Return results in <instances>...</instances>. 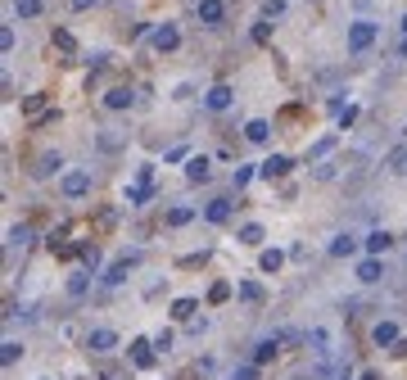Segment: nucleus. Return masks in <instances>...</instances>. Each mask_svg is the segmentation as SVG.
I'll list each match as a JSON object with an SVG mask.
<instances>
[{
  "label": "nucleus",
  "mask_w": 407,
  "mask_h": 380,
  "mask_svg": "<svg viewBox=\"0 0 407 380\" xmlns=\"http://www.w3.org/2000/svg\"><path fill=\"white\" fill-rule=\"evenodd\" d=\"M380 276H385V262H380V258H362V262H358V281H362V285H375Z\"/></svg>",
  "instance_id": "obj_15"
},
{
  "label": "nucleus",
  "mask_w": 407,
  "mask_h": 380,
  "mask_svg": "<svg viewBox=\"0 0 407 380\" xmlns=\"http://www.w3.org/2000/svg\"><path fill=\"white\" fill-rule=\"evenodd\" d=\"M10 249H19V245H28V240H32V227H28V222H19V227H10Z\"/></svg>",
  "instance_id": "obj_30"
},
{
  "label": "nucleus",
  "mask_w": 407,
  "mask_h": 380,
  "mask_svg": "<svg viewBox=\"0 0 407 380\" xmlns=\"http://www.w3.org/2000/svg\"><path fill=\"white\" fill-rule=\"evenodd\" d=\"M398 59H407V36H403V41H398Z\"/></svg>",
  "instance_id": "obj_47"
},
{
  "label": "nucleus",
  "mask_w": 407,
  "mask_h": 380,
  "mask_svg": "<svg viewBox=\"0 0 407 380\" xmlns=\"http://www.w3.org/2000/svg\"><path fill=\"white\" fill-rule=\"evenodd\" d=\"M231 104H236V91L226 87V82H217V87H208V96H204V109H213V113H226Z\"/></svg>",
  "instance_id": "obj_4"
},
{
  "label": "nucleus",
  "mask_w": 407,
  "mask_h": 380,
  "mask_svg": "<svg viewBox=\"0 0 407 380\" xmlns=\"http://www.w3.org/2000/svg\"><path fill=\"white\" fill-rule=\"evenodd\" d=\"M150 45L159 54H172L177 45H182V27H177V23H159V27L150 32Z\"/></svg>",
  "instance_id": "obj_3"
},
{
  "label": "nucleus",
  "mask_w": 407,
  "mask_h": 380,
  "mask_svg": "<svg viewBox=\"0 0 407 380\" xmlns=\"http://www.w3.org/2000/svg\"><path fill=\"white\" fill-rule=\"evenodd\" d=\"M59 190H64V199H82V195H91V172H86V168H68L64 181H59Z\"/></svg>",
  "instance_id": "obj_2"
},
{
  "label": "nucleus",
  "mask_w": 407,
  "mask_h": 380,
  "mask_svg": "<svg viewBox=\"0 0 407 380\" xmlns=\"http://www.w3.org/2000/svg\"><path fill=\"white\" fill-rule=\"evenodd\" d=\"M308 344H312L317 358H326V353H331V331H326V326H312V331H308Z\"/></svg>",
  "instance_id": "obj_19"
},
{
  "label": "nucleus",
  "mask_w": 407,
  "mask_h": 380,
  "mask_svg": "<svg viewBox=\"0 0 407 380\" xmlns=\"http://www.w3.org/2000/svg\"><path fill=\"white\" fill-rule=\"evenodd\" d=\"M136 104V91L131 87H109L104 91V109H113V113H122V109Z\"/></svg>",
  "instance_id": "obj_9"
},
{
  "label": "nucleus",
  "mask_w": 407,
  "mask_h": 380,
  "mask_svg": "<svg viewBox=\"0 0 407 380\" xmlns=\"http://www.w3.org/2000/svg\"><path fill=\"white\" fill-rule=\"evenodd\" d=\"M349 254H358V236L353 231H340V236L331 240V258H349Z\"/></svg>",
  "instance_id": "obj_16"
},
{
  "label": "nucleus",
  "mask_w": 407,
  "mask_h": 380,
  "mask_svg": "<svg viewBox=\"0 0 407 380\" xmlns=\"http://www.w3.org/2000/svg\"><path fill=\"white\" fill-rule=\"evenodd\" d=\"M136 262H140V254H127V258H118L113 267L104 271V285H122V281H127V271L136 267Z\"/></svg>",
  "instance_id": "obj_12"
},
{
  "label": "nucleus",
  "mask_w": 407,
  "mask_h": 380,
  "mask_svg": "<svg viewBox=\"0 0 407 380\" xmlns=\"http://www.w3.org/2000/svg\"><path fill=\"white\" fill-rule=\"evenodd\" d=\"M163 159H168V163H182V159H186V145H172V150L163 154Z\"/></svg>",
  "instance_id": "obj_45"
},
{
  "label": "nucleus",
  "mask_w": 407,
  "mask_h": 380,
  "mask_svg": "<svg viewBox=\"0 0 407 380\" xmlns=\"http://www.w3.org/2000/svg\"><path fill=\"white\" fill-rule=\"evenodd\" d=\"M19 358H23V344H19V339H5V344H0V362H5V367H14Z\"/></svg>",
  "instance_id": "obj_29"
},
{
  "label": "nucleus",
  "mask_w": 407,
  "mask_h": 380,
  "mask_svg": "<svg viewBox=\"0 0 407 380\" xmlns=\"http://www.w3.org/2000/svg\"><path fill=\"white\" fill-rule=\"evenodd\" d=\"M86 348H91V353H113V348H118V331H109V326L91 331V335H86Z\"/></svg>",
  "instance_id": "obj_6"
},
{
  "label": "nucleus",
  "mask_w": 407,
  "mask_h": 380,
  "mask_svg": "<svg viewBox=\"0 0 407 380\" xmlns=\"http://www.w3.org/2000/svg\"><path fill=\"white\" fill-rule=\"evenodd\" d=\"M353 122H358V104H344V109H340V131L353 127Z\"/></svg>",
  "instance_id": "obj_41"
},
{
  "label": "nucleus",
  "mask_w": 407,
  "mask_h": 380,
  "mask_svg": "<svg viewBox=\"0 0 407 380\" xmlns=\"http://www.w3.org/2000/svg\"><path fill=\"white\" fill-rule=\"evenodd\" d=\"M86 290H91V271H82V276H73V281H68V294H73V299H82Z\"/></svg>",
  "instance_id": "obj_34"
},
{
  "label": "nucleus",
  "mask_w": 407,
  "mask_h": 380,
  "mask_svg": "<svg viewBox=\"0 0 407 380\" xmlns=\"http://www.w3.org/2000/svg\"><path fill=\"white\" fill-rule=\"evenodd\" d=\"M127 353H131V362H136L140 371H150L154 362H159V348H154V339H131Z\"/></svg>",
  "instance_id": "obj_5"
},
{
  "label": "nucleus",
  "mask_w": 407,
  "mask_h": 380,
  "mask_svg": "<svg viewBox=\"0 0 407 380\" xmlns=\"http://www.w3.org/2000/svg\"><path fill=\"white\" fill-rule=\"evenodd\" d=\"M59 168H64V159H59V154H41V159H36V168H32V177H50V172H59Z\"/></svg>",
  "instance_id": "obj_22"
},
{
  "label": "nucleus",
  "mask_w": 407,
  "mask_h": 380,
  "mask_svg": "<svg viewBox=\"0 0 407 380\" xmlns=\"http://www.w3.org/2000/svg\"><path fill=\"white\" fill-rule=\"evenodd\" d=\"M236 294L245 299V304H263V285H258V281H240Z\"/></svg>",
  "instance_id": "obj_27"
},
{
  "label": "nucleus",
  "mask_w": 407,
  "mask_h": 380,
  "mask_svg": "<svg viewBox=\"0 0 407 380\" xmlns=\"http://www.w3.org/2000/svg\"><path fill=\"white\" fill-rule=\"evenodd\" d=\"M289 168H294V163H289L285 154H267V159L258 163V177H267V181H272V177H285Z\"/></svg>",
  "instance_id": "obj_10"
},
{
  "label": "nucleus",
  "mask_w": 407,
  "mask_h": 380,
  "mask_svg": "<svg viewBox=\"0 0 407 380\" xmlns=\"http://www.w3.org/2000/svg\"><path fill=\"white\" fill-rule=\"evenodd\" d=\"M45 104H50L45 96H28V100H23V113H28V118H41V113H45Z\"/></svg>",
  "instance_id": "obj_32"
},
{
  "label": "nucleus",
  "mask_w": 407,
  "mask_h": 380,
  "mask_svg": "<svg viewBox=\"0 0 407 380\" xmlns=\"http://www.w3.org/2000/svg\"><path fill=\"white\" fill-rule=\"evenodd\" d=\"M54 45H59V50H64V54H73V50H77L73 32H64V27H59V32H54Z\"/></svg>",
  "instance_id": "obj_39"
},
{
  "label": "nucleus",
  "mask_w": 407,
  "mask_h": 380,
  "mask_svg": "<svg viewBox=\"0 0 407 380\" xmlns=\"http://www.w3.org/2000/svg\"><path fill=\"white\" fill-rule=\"evenodd\" d=\"M204 222H213V227H226V222H231V199H226V195L208 199V204H204Z\"/></svg>",
  "instance_id": "obj_8"
},
{
  "label": "nucleus",
  "mask_w": 407,
  "mask_h": 380,
  "mask_svg": "<svg viewBox=\"0 0 407 380\" xmlns=\"http://www.w3.org/2000/svg\"><path fill=\"white\" fill-rule=\"evenodd\" d=\"M335 145H340V136H322V141H317V145H312V150H308V163H317V159H326V154H331V150H335Z\"/></svg>",
  "instance_id": "obj_28"
},
{
  "label": "nucleus",
  "mask_w": 407,
  "mask_h": 380,
  "mask_svg": "<svg viewBox=\"0 0 407 380\" xmlns=\"http://www.w3.org/2000/svg\"><path fill=\"white\" fill-rule=\"evenodd\" d=\"M249 41H254V45H267V41H272V23H267V19H263V23H254Z\"/></svg>",
  "instance_id": "obj_33"
},
{
  "label": "nucleus",
  "mask_w": 407,
  "mask_h": 380,
  "mask_svg": "<svg viewBox=\"0 0 407 380\" xmlns=\"http://www.w3.org/2000/svg\"><path fill=\"white\" fill-rule=\"evenodd\" d=\"M254 172H258V168H249V163H245V168H236V172H231V186H236V190H245V186L254 181Z\"/></svg>",
  "instance_id": "obj_35"
},
{
  "label": "nucleus",
  "mask_w": 407,
  "mask_h": 380,
  "mask_svg": "<svg viewBox=\"0 0 407 380\" xmlns=\"http://www.w3.org/2000/svg\"><path fill=\"white\" fill-rule=\"evenodd\" d=\"M385 168H389L394 177H407V145H394V150H389Z\"/></svg>",
  "instance_id": "obj_21"
},
{
  "label": "nucleus",
  "mask_w": 407,
  "mask_h": 380,
  "mask_svg": "<svg viewBox=\"0 0 407 380\" xmlns=\"http://www.w3.org/2000/svg\"><path fill=\"white\" fill-rule=\"evenodd\" d=\"M77 254H82V267H86V271H96V267H100V249H96V245H82Z\"/></svg>",
  "instance_id": "obj_36"
},
{
  "label": "nucleus",
  "mask_w": 407,
  "mask_h": 380,
  "mask_svg": "<svg viewBox=\"0 0 407 380\" xmlns=\"http://www.w3.org/2000/svg\"><path fill=\"white\" fill-rule=\"evenodd\" d=\"M245 141L267 145V141H272V122H267V118H249V122H245Z\"/></svg>",
  "instance_id": "obj_14"
},
{
  "label": "nucleus",
  "mask_w": 407,
  "mask_h": 380,
  "mask_svg": "<svg viewBox=\"0 0 407 380\" xmlns=\"http://www.w3.org/2000/svg\"><path fill=\"white\" fill-rule=\"evenodd\" d=\"M150 195H154V186H140V181H131V186H127V195H122V199H127L131 208H140V204H145Z\"/></svg>",
  "instance_id": "obj_24"
},
{
  "label": "nucleus",
  "mask_w": 407,
  "mask_h": 380,
  "mask_svg": "<svg viewBox=\"0 0 407 380\" xmlns=\"http://www.w3.org/2000/svg\"><path fill=\"white\" fill-rule=\"evenodd\" d=\"M195 299H177V304H172V317H177V322H195Z\"/></svg>",
  "instance_id": "obj_31"
},
{
  "label": "nucleus",
  "mask_w": 407,
  "mask_h": 380,
  "mask_svg": "<svg viewBox=\"0 0 407 380\" xmlns=\"http://www.w3.org/2000/svg\"><path fill=\"white\" fill-rule=\"evenodd\" d=\"M358 380H380V376H375V371H362V376H358Z\"/></svg>",
  "instance_id": "obj_48"
},
{
  "label": "nucleus",
  "mask_w": 407,
  "mask_h": 380,
  "mask_svg": "<svg viewBox=\"0 0 407 380\" xmlns=\"http://www.w3.org/2000/svg\"><path fill=\"white\" fill-rule=\"evenodd\" d=\"M375 36H380V27H375L371 19H353L349 23V36H344V45H349V54H366L375 45Z\"/></svg>",
  "instance_id": "obj_1"
},
{
  "label": "nucleus",
  "mask_w": 407,
  "mask_h": 380,
  "mask_svg": "<svg viewBox=\"0 0 407 380\" xmlns=\"http://www.w3.org/2000/svg\"><path fill=\"white\" fill-rule=\"evenodd\" d=\"M371 339H375V348H394L403 335H398L394 322H375V326H371Z\"/></svg>",
  "instance_id": "obj_11"
},
{
  "label": "nucleus",
  "mask_w": 407,
  "mask_h": 380,
  "mask_svg": "<svg viewBox=\"0 0 407 380\" xmlns=\"http://www.w3.org/2000/svg\"><path fill=\"white\" fill-rule=\"evenodd\" d=\"M231 380H258V362H245V367L231 371Z\"/></svg>",
  "instance_id": "obj_40"
},
{
  "label": "nucleus",
  "mask_w": 407,
  "mask_h": 380,
  "mask_svg": "<svg viewBox=\"0 0 407 380\" xmlns=\"http://www.w3.org/2000/svg\"><path fill=\"white\" fill-rule=\"evenodd\" d=\"M276 353H280V335H267V339H258V344H254V362H258V367L272 362Z\"/></svg>",
  "instance_id": "obj_17"
},
{
  "label": "nucleus",
  "mask_w": 407,
  "mask_h": 380,
  "mask_svg": "<svg viewBox=\"0 0 407 380\" xmlns=\"http://www.w3.org/2000/svg\"><path fill=\"white\" fill-rule=\"evenodd\" d=\"M0 50H5V54L14 50V27H0Z\"/></svg>",
  "instance_id": "obj_44"
},
{
  "label": "nucleus",
  "mask_w": 407,
  "mask_h": 380,
  "mask_svg": "<svg viewBox=\"0 0 407 380\" xmlns=\"http://www.w3.org/2000/svg\"><path fill=\"white\" fill-rule=\"evenodd\" d=\"M362 245H366V258H380V254H385L389 245H394V236L375 227V231H366V240H362Z\"/></svg>",
  "instance_id": "obj_13"
},
{
  "label": "nucleus",
  "mask_w": 407,
  "mask_h": 380,
  "mask_svg": "<svg viewBox=\"0 0 407 380\" xmlns=\"http://www.w3.org/2000/svg\"><path fill=\"white\" fill-rule=\"evenodd\" d=\"M154 348H159V353H168V348H172V331H159V335H154Z\"/></svg>",
  "instance_id": "obj_43"
},
{
  "label": "nucleus",
  "mask_w": 407,
  "mask_h": 380,
  "mask_svg": "<svg viewBox=\"0 0 407 380\" xmlns=\"http://www.w3.org/2000/svg\"><path fill=\"white\" fill-rule=\"evenodd\" d=\"M91 5H100V0H73V10L82 14V10H91Z\"/></svg>",
  "instance_id": "obj_46"
},
{
  "label": "nucleus",
  "mask_w": 407,
  "mask_h": 380,
  "mask_svg": "<svg viewBox=\"0 0 407 380\" xmlns=\"http://www.w3.org/2000/svg\"><path fill=\"white\" fill-rule=\"evenodd\" d=\"M136 181L140 186H154V163H140V168H136Z\"/></svg>",
  "instance_id": "obj_42"
},
{
  "label": "nucleus",
  "mask_w": 407,
  "mask_h": 380,
  "mask_svg": "<svg viewBox=\"0 0 407 380\" xmlns=\"http://www.w3.org/2000/svg\"><path fill=\"white\" fill-rule=\"evenodd\" d=\"M186 177H190V181H208V177H213V163L204 159V154H195V159H186Z\"/></svg>",
  "instance_id": "obj_18"
},
{
  "label": "nucleus",
  "mask_w": 407,
  "mask_h": 380,
  "mask_svg": "<svg viewBox=\"0 0 407 380\" xmlns=\"http://www.w3.org/2000/svg\"><path fill=\"white\" fill-rule=\"evenodd\" d=\"M258 267L267 271V276H276V271L285 267V254H280V249H263V254H258Z\"/></svg>",
  "instance_id": "obj_20"
},
{
  "label": "nucleus",
  "mask_w": 407,
  "mask_h": 380,
  "mask_svg": "<svg viewBox=\"0 0 407 380\" xmlns=\"http://www.w3.org/2000/svg\"><path fill=\"white\" fill-rule=\"evenodd\" d=\"M226 299H231V285H226V281H217L213 290H208V304H226Z\"/></svg>",
  "instance_id": "obj_38"
},
{
  "label": "nucleus",
  "mask_w": 407,
  "mask_h": 380,
  "mask_svg": "<svg viewBox=\"0 0 407 380\" xmlns=\"http://www.w3.org/2000/svg\"><path fill=\"white\" fill-rule=\"evenodd\" d=\"M186 222H195V208L190 204H172L168 208V227H186Z\"/></svg>",
  "instance_id": "obj_25"
},
{
  "label": "nucleus",
  "mask_w": 407,
  "mask_h": 380,
  "mask_svg": "<svg viewBox=\"0 0 407 380\" xmlns=\"http://www.w3.org/2000/svg\"><path fill=\"white\" fill-rule=\"evenodd\" d=\"M280 14H285V0H263V19H280Z\"/></svg>",
  "instance_id": "obj_37"
},
{
  "label": "nucleus",
  "mask_w": 407,
  "mask_h": 380,
  "mask_svg": "<svg viewBox=\"0 0 407 380\" xmlns=\"http://www.w3.org/2000/svg\"><path fill=\"white\" fill-rule=\"evenodd\" d=\"M398 27H403V36H407V14H403V23H398Z\"/></svg>",
  "instance_id": "obj_49"
},
{
  "label": "nucleus",
  "mask_w": 407,
  "mask_h": 380,
  "mask_svg": "<svg viewBox=\"0 0 407 380\" xmlns=\"http://www.w3.org/2000/svg\"><path fill=\"white\" fill-rule=\"evenodd\" d=\"M41 10H45V0H14V14H19V19H41Z\"/></svg>",
  "instance_id": "obj_26"
},
{
  "label": "nucleus",
  "mask_w": 407,
  "mask_h": 380,
  "mask_svg": "<svg viewBox=\"0 0 407 380\" xmlns=\"http://www.w3.org/2000/svg\"><path fill=\"white\" fill-rule=\"evenodd\" d=\"M263 240H267V231L258 227V222H245V227H240V245H249V249H254V245H263Z\"/></svg>",
  "instance_id": "obj_23"
},
{
  "label": "nucleus",
  "mask_w": 407,
  "mask_h": 380,
  "mask_svg": "<svg viewBox=\"0 0 407 380\" xmlns=\"http://www.w3.org/2000/svg\"><path fill=\"white\" fill-rule=\"evenodd\" d=\"M195 14H199V23H204V27H222L226 5H222V0H199V5H195Z\"/></svg>",
  "instance_id": "obj_7"
}]
</instances>
